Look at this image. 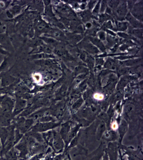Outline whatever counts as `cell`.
<instances>
[{
	"label": "cell",
	"mask_w": 143,
	"mask_h": 160,
	"mask_svg": "<svg viewBox=\"0 0 143 160\" xmlns=\"http://www.w3.org/2000/svg\"><path fill=\"white\" fill-rule=\"evenodd\" d=\"M9 42L8 37L6 34H0V45L2 47H7L9 45Z\"/></svg>",
	"instance_id": "cell-1"
},
{
	"label": "cell",
	"mask_w": 143,
	"mask_h": 160,
	"mask_svg": "<svg viewBox=\"0 0 143 160\" xmlns=\"http://www.w3.org/2000/svg\"><path fill=\"white\" fill-rule=\"evenodd\" d=\"M127 18L133 26L135 27H139L140 26V24H139V22H138L136 20L134 19L130 14H129L127 16Z\"/></svg>",
	"instance_id": "cell-2"
},
{
	"label": "cell",
	"mask_w": 143,
	"mask_h": 160,
	"mask_svg": "<svg viewBox=\"0 0 143 160\" xmlns=\"http://www.w3.org/2000/svg\"><path fill=\"white\" fill-rule=\"evenodd\" d=\"M14 80V78L11 76L5 77L2 79V85L3 86L8 85L13 82Z\"/></svg>",
	"instance_id": "cell-3"
},
{
	"label": "cell",
	"mask_w": 143,
	"mask_h": 160,
	"mask_svg": "<svg viewBox=\"0 0 143 160\" xmlns=\"http://www.w3.org/2000/svg\"><path fill=\"white\" fill-rule=\"evenodd\" d=\"M91 40L94 45L98 47L101 50H103V51L105 50L104 45L99 39H96V38H91Z\"/></svg>",
	"instance_id": "cell-4"
},
{
	"label": "cell",
	"mask_w": 143,
	"mask_h": 160,
	"mask_svg": "<svg viewBox=\"0 0 143 160\" xmlns=\"http://www.w3.org/2000/svg\"><path fill=\"white\" fill-rule=\"evenodd\" d=\"M126 6L125 4L122 5L118 10V13L120 17L125 16L126 12Z\"/></svg>",
	"instance_id": "cell-5"
},
{
	"label": "cell",
	"mask_w": 143,
	"mask_h": 160,
	"mask_svg": "<svg viewBox=\"0 0 143 160\" xmlns=\"http://www.w3.org/2000/svg\"><path fill=\"white\" fill-rule=\"evenodd\" d=\"M46 24L42 21L39 22L37 26V29L39 31H42L46 28Z\"/></svg>",
	"instance_id": "cell-6"
},
{
	"label": "cell",
	"mask_w": 143,
	"mask_h": 160,
	"mask_svg": "<svg viewBox=\"0 0 143 160\" xmlns=\"http://www.w3.org/2000/svg\"><path fill=\"white\" fill-rule=\"evenodd\" d=\"M86 48L89 52H91L92 53H97L98 52V50H97V48L95 47L94 46H93L91 44H89L86 47Z\"/></svg>",
	"instance_id": "cell-7"
},
{
	"label": "cell",
	"mask_w": 143,
	"mask_h": 160,
	"mask_svg": "<svg viewBox=\"0 0 143 160\" xmlns=\"http://www.w3.org/2000/svg\"><path fill=\"white\" fill-rule=\"evenodd\" d=\"M7 27L3 22L0 21V34H3L7 30Z\"/></svg>",
	"instance_id": "cell-8"
},
{
	"label": "cell",
	"mask_w": 143,
	"mask_h": 160,
	"mask_svg": "<svg viewBox=\"0 0 143 160\" xmlns=\"http://www.w3.org/2000/svg\"><path fill=\"white\" fill-rule=\"evenodd\" d=\"M105 66L108 68L114 69L115 66L114 65V62L112 60H109L107 61L106 63L105 64Z\"/></svg>",
	"instance_id": "cell-9"
},
{
	"label": "cell",
	"mask_w": 143,
	"mask_h": 160,
	"mask_svg": "<svg viewBox=\"0 0 143 160\" xmlns=\"http://www.w3.org/2000/svg\"><path fill=\"white\" fill-rule=\"evenodd\" d=\"M82 16L84 20H85L86 21L88 20L91 17L89 12H87V11L83 12L82 13Z\"/></svg>",
	"instance_id": "cell-10"
},
{
	"label": "cell",
	"mask_w": 143,
	"mask_h": 160,
	"mask_svg": "<svg viewBox=\"0 0 143 160\" xmlns=\"http://www.w3.org/2000/svg\"><path fill=\"white\" fill-rule=\"evenodd\" d=\"M118 28L119 30H125L127 29V25L126 23H119L118 25Z\"/></svg>",
	"instance_id": "cell-11"
},
{
	"label": "cell",
	"mask_w": 143,
	"mask_h": 160,
	"mask_svg": "<svg viewBox=\"0 0 143 160\" xmlns=\"http://www.w3.org/2000/svg\"><path fill=\"white\" fill-rule=\"evenodd\" d=\"M94 97L95 99H97V100H102L104 98V96L102 94L96 93L94 95Z\"/></svg>",
	"instance_id": "cell-12"
},
{
	"label": "cell",
	"mask_w": 143,
	"mask_h": 160,
	"mask_svg": "<svg viewBox=\"0 0 143 160\" xmlns=\"http://www.w3.org/2000/svg\"><path fill=\"white\" fill-rule=\"evenodd\" d=\"M42 39L44 41H45V42H47V43L53 44L55 42V40L54 39H50V38H43Z\"/></svg>",
	"instance_id": "cell-13"
},
{
	"label": "cell",
	"mask_w": 143,
	"mask_h": 160,
	"mask_svg": "<svg viewBox=\"0 0 143 160\" xmlns=\"http://www.w3.org/2000/svg\"><path fill=\"white\" fill-rule=\"evenodd\" d=\"M32 124V121H27L26 122L25 124H24V127H23V130L24 129H27L29 127V126L30 125H31Z\"/></svg>",
	"instance_id": "cell-14"
},
{
	"label": "cell",
	"mask_w": 143,
	"mask_h": 160,
	"mask_svg": "<svg viewBox=\"0 0 143 160\" xmlns=\"http://www.w3.org/2000/svg\"><path fill=\"white\" fill-rule=\"evenodd\" d=\"M134 33L135 35L138 36H142V31L139 30H135L134 31Z\"/></svg>",
	"instance_id": "cell-15"
},
{
	"label": "cell",
	"mask_w": 143,
	"mask_h": 160,
	"mask_svg": "<svg viewBox=\"0 0 143 160\" xmlns=\"http://www.w3.org/2000/svg\"><path fill=\"white\" fill-rule=\"evenodd\" d=\"M0 53L4 54V55H7L8 52L5 50L3 47L0 45Z\"/></svg>",
	"instance_id": "cell-16"
},
{
	"label": "cell",
	"mask_w": 143,
	"mask_h": 160,
	"mask_svg": "<svg viewBox=\"0 0 143 160\" xmlns=\"http://www.w3.org/2000/svg\"><path fill=\"white\" fill-rule=\"evenodd\" d=\"M100 9V2L98 3V4H97V5L96 6L94 10L93 11L94 13V14H97V13H98Z\"/></svg>",
	"instance_id": "cell-17"
},
{
	"label": "cell",
	"mask_w": 143,
	"mask_h": 160,
	"mask_svg": "<svg viewBox=\"0 0 143 160\" xmlns=\"http://www.w3.org/2000/svg\"><path fill=\"white\" fill-rule=\"evenodd\" d=\"M112 128L113 130H116L118 128V125L116 122H114L112 124Z\"/></svg>",
	"instance_id": "cell-18"
},
{
	"label": "cell",
	"mask_w": 143,
	"mask_h": 160,
	"mask_svg": "<svg viewBox=\"0 0 143 160\" xmlns=\"http://www.w3.org/2000/svg\"><path fill=\"white\" fill-rule=\"evenodd\" d=\"M7 61L5 60L4 62H3V63L2 64V66L0 67V71H2L3 69H4L6 67V66H7Z\"/></svg>",
	"instance_id": "cell-19"
},
{
	"label": "cell",
	"mask_w": 143,
	"mask_h": 160,
	"mask_svg": "<svg viewBox=\"0 0 143 160\" xmlns=\"http://www.w3.org/2000/svg\"><path fill=\"white\" fill-rule=\"evenodd\" d=\"M45 9H46L45 10V13H46L47 14L49 15L52 14L51 8L50 7H48Z\"/></svg>",
	"instance_id": "cell-20"
},
{
	"label": "cell",
	"mask_w": 143,
	"mask_h": 160,
	"mask_svg": "<svg viewBox=\"0 0 143 160\" xmlns=\"http://www.w3.org/2000/svg\"><path fill=\"white\" fill-rule=\"evenodd\" d=\"M99 37L102 40H105V34L103 32H101L99 33Z\"/></svg>",
	"instance_id": "cell-21"
},
{
	"label": "cell",
	"mask_w": 143,
	"mask_h": 160,
	"mask_svg": "<svg viewBox=\"0 0 143 160\" xmlns=\"http://www.w3.org/2000/svg\"><path fill=\"white\" fill-rule=\"evenodd\" d=\"M117 3L115 2L114 1H110V3H109V5H110L111 7H114L117 6Z\"/></svg>",
	"instance_id": "cell-22"
},
{
	"label": "cell",
	"mask_w": 143,
	"mask_h": 160,
	"mask_svg": "<svg viewBox=\"0 0 143 160\" xmlns=\"http://www.w3.org/2000/svg\"><path fill=\"white\" fill-rule=\"evenodd\" d=\"M106 4V3L105 1H103V3H102V8H101V11H102V12H103H103L105 9Z\"/></svg>",
	"instance_id": "cell-23"
},
{
	"label": "cell",
	"mask_w": 143,
	"mask_h": 160,
	"mask_svg": "<svg viewBox=\"0 0 143 160\" xmlns=\"http://www.w3.org/2000/svg\"><path fill=\"white\" fill-rule=\"evenodd\" d=\"M106 27L108 28H111L112 25L110 22H109L107 23V24H106Z\"/></svg>",
	"instance_id": "cell-24"
},
{
	"label": "cell",
	"mask_w": 143,
	"mask_h": 160,
	"mask_svg": "<svg viewBox=\"0 0 143 160\" xmlns=\"http://www.w3.org/2000/svg\"><path fill=\"white\" fill-rule=\"evenodd\" d=\"M39 155H38V156H36L35 157L33 158H32L30 160H39Z\"/></svg>",
	"instance_id": "cell-25"
},
{
	"label": "cell",
	"mask_w": 143,
	"mask_h": 160,
	"mask_svg": "<svg viewBox=\"0 0 143 160\" xmlns=\"http://www.w3.org/2000/svg\"><path fill=\"white\" fill-rule=\"evenodd\" d=\"M94 2H90L89 4V8H92L93 7L94 5Z\"/></svg>",
	"instance_id": "cell-26"
},
{
	"label": "cell",
	"mask_w": 143,
	"mask_h": 160,
	"mask_svg": "<svg viewBox=\"0 0 143 160\" xmlns=\"http://www.w3.org/2000/svg\"><path fill=\"white\" fill-rule=\"evenodd\" d=\"M97 62H98V63L100 64H102L103 62V61L102 59H98V60H97Z\"/></svg>",
	"instance_id": "cell-27"
},
{
	"label": "cell",
	"mask_w": 143,
	"mask_h": 160,
	"mask_svg": "<svg viewBox=\"0 0 143 160\" xmlns=\"http://www.w3.org/2000/svg\"><path fill=\"white\" fill-rule=\"evenodd\" d=\"M0 160H5V159L3 158H0Z\"/></svg>",
	"instance_id": "cell-28"
}]
</instances>
